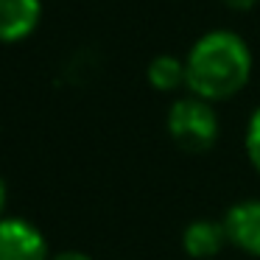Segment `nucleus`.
<instances>
[{
    "instance_id": "10",
    "label": "nucleus",
    "mask_w": 260,
    "mask_h": 260,
    "mask_svg": "<svg viewBox=\"0 0 260 260\" xmlns=\"http://www.w3.org/2000/svg\"><path fill=\"white\" fill-rule=\"evenodd\" d=\"M51 260H92V257L84 252H76V249H68V252H59L56 257H51Z\"/></svg>"
},
{
    "instance_id": "11",
    "label": "nucleus",
    "mask_w": 260,
    "mask_h": 260,
    "mask_svg": "<svg viewBox=\"0 0 260 260\" xmlns=\"http://www.w3.org/2000/svg\"><path fill=\"white\" fill-rule=\"evenodd\" d=\"M6 199H9V190H6V182L0 179V215H3V210H6Z\"/></svg>"
},
{
    "instance_id": "6",
    "label": "nucleus",
    "mask_w": 260,
    "mask_h": 260,
    "mask_svg": "<svg viewBox=\"0 0 260 260\" xmlns=\"http://www.w3.org/2000/svg\"><path fill=\"white\" fill-rule=\"evenodd\" d=\"M42 0H0V42H20L40 25Z\"/></svg>"
},
{
    "instance_id": "8",
    "label": "nucleus",
    "mask_w": 260,
    "mask_h": 260,
    "mask_svg": "<svg viewBox=\"0 0 260 260\" xmlns=\"http://www.w3.org/2000/svg\"><path fill=\"white\" fill-rule=\"evenodd\" d=\"M243 148H246V157L252 162V168L260 174V107L249 115L246 135H243Z\"/></svg>"
},
{
    "instance_id": "3",
    "label": "nucleus",
    "mask_w": 260,
    "mask_h": 260,
    "mask_svg": "<svg viewBox=\"0 0 260 260\" xmlns=\"http://www.w3.org/2000/svg\"><path fill=\"white\" fill-rule=\"evenodd\" d=\"M0 260H48L45 235L25 218H0Z\"/></svg>"
},
{
    "instance_id": "5",
    "label": "nucleus",
    "mask_w": 260,
    "mask_h": 260,
    "mask_svg": "<svg viewBox=\"0 0 260 260\" xmlns=\"http://www.w3.org/2000/svg\"><path fill=\"white\" fill-rule=\"evenodd\" d=\"M230 243L224 230V221L215 218H196L182 230V249L193 260H213L224 252Z\"/></svg>"
},
{
    "instance_id": "9",
    "label": "nucleus",
    "mask_w": 260,
    "mask_h": 260,
    "mask_svg": "<svg viewBox=\"0 0 260 260\" xmlns=\"http://www.w3.org/2000/svg\"><path fill=\"white\" fill-rule=\"evenodd\" d=\"M230 9H235V12H249L252 6H257L260 0H224Z\"/></svg>"
},
{
    "instance_id": "7",
    "label": "nucleus",
    "mask_w": 260,
    "mask_h": 260,
    "mask_svg": "<svg viewBox=\"0 0 260 260\" xmlns=\"http://www.w3.org/2000/svg\"><path fill=\"white\" fill-rule=\"evenodd\" d=\"M148 84L154 87L157 92H176L182 87H187V68L185 59L174 56V53H159L148 62L146 70Z\"/></svg>"
},
{
    "instance_id": "4",
    "label": "nucleus",
    "mask_w": 260,
    "mask_h": 260,
    "mask_svg": "<svg viewBox=\"0 0 260 260\" xmlns=\"http://www.w3.org/2000/svg\"><path fill=\"white\" fill-rule=\"evenodd\" d=\"M221 221L232 246L249 257H260V199L235 202Z\"/></svg>"
},
{
    "instance_id": "2",
    "label": "nucleus",
    "mask_w": 260,
    "mask_h": 260,
    "mask_svg": "<svg viewBox=\"0 0 260 260\" xmlns=\"http://www.w3.org/2000/svg\"><path fill=\"white\" fill-rule=\"evenodd\" d=\"M165 129H168L174 146L187 154L210 151L221 135L215 107L196 95H182L171 104L168 115H165Z\"/></svg>"
},
{
    "instance_id": "1",
    "label": "nucleus",
    "mask_w": 260,
    "mask_h": 260,
    "mask_svg": "<svg viewBox=\"0 0 260 260\" xmlns=\"http://www.w3.org/2000/svg\"><path fill=\"white\" fill-rule=\"evenodd\" d=\"M252 51L246 40L230 28L202 34L185 56L187 90L210 104L238 95L252 79Z\"/></svg>"
}]
</instances>
